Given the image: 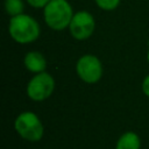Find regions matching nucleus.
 I'll use <instances>...</instances> for the list:
<instances>
[{
  "label": "nucleus",
  "instance_id": "obj_1",
  "mask_svg": "<svg viewBox=\"0 0 149 149\" xmlns=\"http://www.w3.org/2000/svg\"><path fill=\"white\" fill-rule=\"evenodd\" d=\"M9 33L12 37L19 43L33 42L38 37L40 28L37 22L28 15H16L10 19Z\"/></svg>",
  "mask_w": 149,
  "mask_h": 149
},
{
  "label": "nucleus",
  "instance_id": "obj_2",
  "mask_svg": "<svg viewBox=\"0 0 149 149\" xmlns=\"http://www.w3.org/2000/svg\"><path fill=\"white\" fill-rule=\"evenodd\" d=\"M44 17L48 26L55 30H62L71 23L72 9L65 0H50L44 8Z\"/></svg>",
  "mask_w": 149,
  "mask_h": 149
},
{
  "label": "nucleus",
  "instance_id": "obj_3",
  "mask_svg": "<svg viewBox=\"0 0 149 149\" xmlns=\"http://www.w3.org/2000/svg\"><path fill=\"white\" fill-rule=\"evenodd\" d=\"M15 129L23 139L28 141H38L43 135L42 123L31 112H24L16 118Z\"/></svg>",
  "mask_w": 149,
  "mask_h": 149
},
{
  "label": "nucleus",
  "instance_id": "obj_4",
  "mask_svg": "<svg viewBox=\"0 0 149 149\" xmlns=\"http://www.w3.org/2000/svg\"><path fill=\"white\" fill-rule=\"evenodd\" d=\"M54 85L52 77L45 72H42L29 81L27 93L33 100H44L52 93Z\"/></svg>",
  "mask_w": 149,
  "mask_h": 149
},
{
  "label": "nucleus",
  "instance_id": "obj_5",
  "mask_svg": "<svg viewBox=\"0 0 149 149\" xmlns=\"http://www.w3.org/2000/svg\"><path fill=\"white\" fill-rule=\"evenodd\" d=\"M77 72L86 83H95L101 77V64L99 59L92 55L83 56L77 63Z\"/></svg>",
  "mask_w": 149,
  "mask_h": 149
},
{
  "label": "nucleus",
  "instance_id": "obj_6",
  "mask_svg": "<svg viewBox=\"0 0 149 149\" xmlns=\"http://www.w3.org/2000/svg\"><path fill=\"white\" fill-rule=\"evenodd\" d=\"M94 30V20L87 12H78L71 20L70 31L77 40H85Z\"/></svg>",
  "mask_w": 149,
  "mask_h": 149
},
{
  "label": "nucleus",
  "instance_id": "obj_7",
  "mask_svg": "<svg viewBox=\"0 0 149 149\" xmlns=\"http://www.w3.org/2000/svg\"><path fill=\"white\" fill-rule=\"evenodd\" d=\"M24 65L33 72H40L45 69L47 62L40 52H29L24 57Z\"/></svg>",
  "mask_w": 149,
  "mask_h": 149
},
{
  "label": "nucleus",
  "instance_id": "obj_8",
  "mask_svg": "<svg viewBox=\"0 0 149 149\" xmlns=\"http://www.w3.org/2000/svg\"><path fill=\"white\" fill-rule=\"evenodd\" d=\"M116 149H140L139 136L130 132L123 134L116 143Z\"/></svg>",
  "mask_w": 149,
  "mask_h": 149
},
{
  "label": "nucleus",
  "instance_id": "obj_9",
  "mask_svg": "<svg viewBox=\"0 0 149 149\" xmlns=\"http://www.w3.org/2000/svg\"><path fill=\"white\" fill-rule=\"evenodd\" d=\"M6 10L10 15H20L23 10V3L21 0H6Z\"/></svg>",
  "mask_w": 149,
  "mask_h": 149
},
{
  "label": "nucleus",
  "instance_id": "obj_10",
  "mask_svg": "<svg viewBox=\"0 0 149 149\" xmlns=\"http://www.w3.org/2000/svg\"><path fill=\"white\" fill-rule=\"evenodd\" d=\"M120 0H95V2L98 3V6L102 9L106 10H112L114 9L118 5H119Z\"/></svg>",
  "mask_w": 149,
  "mask_h": 149
},
{
  "label": "nucleus",
  "instance_id": "obj_11",
  "mask_svg": "<svg viewBox=\"0 0 149 149\" xmlns=\"http://www.w3.org/2000/svg\"><path fill=\"white\" fill-rule=\"evenodd\" d=\"M28 2L34 7H44L50 2V0H28Z\"/></svg>",
  "mask_w": 149,
  "mask_h": 149
},
{
  "label": "nucleus",
  "instance_id": "obj_12",
  "mask_svg": "<svg viewBox=\"0 0 149 149\" xmlns=\"http://www.w3.org/2000/svg\"><path fill=\"white\" fill-rule=\"evenodd\" d=\"M142 87H143V92L149 97V76H147V77H146V79H144V81H143Z\"/></svg>",
  "mask_w": 149,
  "mask_h": 149
},
{
  "label": "nucleus",
  "instance_id": "obj_13",
  "mask_svg": "<svg viewBox=\"0 0 149 149\" xmlns=\"http://www.w3.org/2000/svg\"><path fill=\"white\" fill-rule=\"evenodd\" d=\"M148 61H149V52H148Z\"/></svg>",
  "mask_w": 149,
  "mask_h": 149
}]
</instances>
